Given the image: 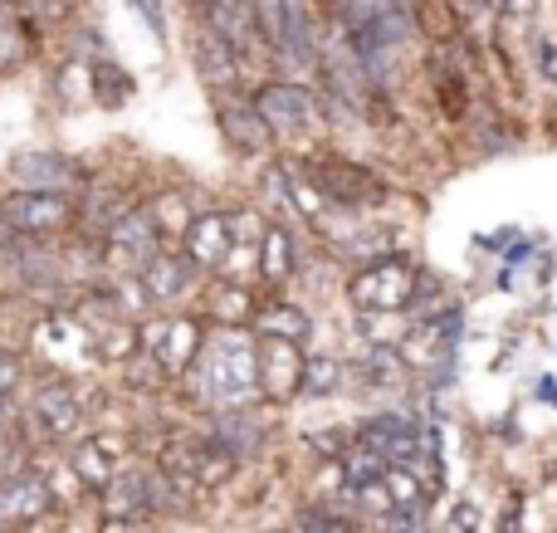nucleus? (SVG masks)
<instances>
[{"mask_svg":"<svg viewBox=\"0 0 557 533\" xmlns=\"http://www.w3.org/2000/svg\"><path fill=\"white\" fill-rule=\"evenodd\" d=\"M196 411H240L260 401V368H255V333L250 329H211L206 348L176 382Z\"/></svg>","mask_w":557,"mask_h":533,"instance_id":"nucleus-1","label":"nucleus"},{"mask_svg":"<svg viewBox=\"0 0 557 533\" xmlns=\"http://www.w3.org/2000/svg\"><path fill=\"white\" fill-rule=\"evenodd\" d=\"M288 162L313 186L327 211L372 215V211H382V206H392V196H396V186L386 182L376 166L357 162V157L337 152V147H313V152H298V157H288Z\"/></svg>","mask_w":557,"mask_h":533,"instance_id":"nucleus-2","label":"nucleus"},{"mask_svg":"<svg viewBox=\"0 0 557 533\" xmlns=\"http://www.w3.org/2000/svg\"><path fill=\"white\" fill-rule=\"evenodd\" d=\"M250 103L260 108L264 127H270L274 147H284L288 157L313 152L318 137L327 133V108L323 94L304 78H270V84L250 88Z\"/></svg>","mask_w":557,"mask_h":533,"instance_id":"nucleus-3","label":"nucleus"},{"mask_svg":"<svg viewBox=\"0 0 557 533\" xmlns=\"http://www.w3.org/2000/svg\"><path fill=\"white\" fill-rule=\"evenodd\" d=\"M416 280H421V260L411 250H392L376 260L347 270L343 299L352 309V319H376V313H406L411 309Z\"/></svg>","mask_w":557,"mask_h":533,"instance_id":"nucleus-4","label":"nucleus"},{"mask_svg":"<svg viewBox=\"0 0 557 533\" xmlns=\"http://www.w3.org/2000/svg\"><path fill=\"white\" fill-rule=\"evenodd\" d=\"M29 352H35V362L45 372H54V377H69V382H78L84 372L103 368V362H98L94 329H88V323L78 319L74 309L39 313L35 329H29Z\"/></svg>","mask_w":557,"mask_h":533,"instance_id":"nucleus-5","label":"nucleus"},{"mask_svg":"<svg viewBox=\"0 0 557 533\" xmlns=\"http://www.w3.org/2000/svg\"><path fill=\"white\" fill-rule=\"evenodd\" d=\"M137 329H143V358L176 387L186 377V368L196 362V352L206 348L211 323L196 309H157L147 319H137Z\"/></svg>","mask_w":557,"mask_h":533,"instance_id":"nucleus-6","label":"nucleus"},{"mask_svg":"<svg viewBox=\"0 0 557 533\" xmlns=\"http://www.w3.org/2000/svg\"><path fill=\"white\" fill-rule=\"evenodd\" d=\"M84 382H69V377H54V372H45V377L29 387L25 397V426H29V441H45V446H69V441L84 436L88 426V397Z\"/></svg>","mask_w":557,"mask_h":533,"instance_id":"nucleus-7","label":"nucleus"},{"mask_svg":"<svg viewBox=\"0 0 557 533\" xmlns=\"http://www.w3.org/2000/svg\"><path fill=\"white\" fill-rule=\"evenodd\" d=\"M0 225L20 240H69L78 231V196L54 191H5L0 196Z\"/></svg>","mask_w":557,"mask_h":533,"instance_id":"nucleus-8","label":"nucleus"},{"mask_svg":"<svg viewBox=\"0 0 557 533\" xmlns=\"http://www.w3.org/2000/svg\"><path fill=\"white\" fill-rule=\"evenodd\" d=\"M157 466H166V470H176V475L196 480L201 489H221L225 480L240 470V460H235L231 450L211 436V426H206V421H196L191 431H176V436L166 441L162 456H157Z\"/></svg>","mask_w":557,"mask_h":533,"instance_id":"nucleus-9","label":"nucleus"},{"mask_svg":"<svg viewBox=\"0 0 557 533\" xmlns=\"http://www.w3.org/2000/svg\"><path fill=\"white\" fill-rule=\"evenodd\" d=\"M94 166L74 152H59V147H25L5 162V182L20 191H54V196H84Z\"/></svg>","mask_w":557,"mask_h":533,"instance_id":"nucleus-10","label":"nucleus"},{"mask_svg":"<svg viewBox=\"0 0 557 533\" xmlns=\"http://www.w3.org/2000/svg\"><path fill=\"white\" fill-rule=\"evenodd\" d=\"M64 466L84 489L103 495V489L133 466V441H127V431H84L78 441H69Z\"/></svg>","mask_w":557,"mask_h":533,"instance_id":"nucleus-11","label":"nucleus"},{"mask_svg":"<svg viewBox=\"0 0 557 533\" xmlns=\"http://www.w3.org/2000/svg\"><path fill=\"white\" fill-rule=\"evenodd\" d=\"M98 245H103V274H113V280H133V274H143L147 264L166 250V235L157 231V221L147 215V206H137V211H127Z\"/></svg>","mask_w":557,"mask_h":533,"instance_id":"nucleus-12","label":"nucleus"},{"mask_svg":"<svg viewBox=\"0 0 557 533\" xmlns=\"http://www.w3.org/2000/svg\"><path fill=\"white\" fill-rule=\"evenodd\" d=\"M143 201H147V191H137V186L123 182V176H88L84 196H78V231L74 235L103 240V235L113 231L127 211H137Z\"/></svg>","mask_w":557,"mask_h":533,"instance_id":"nucleus-13","label":"nucleus"},{"mask_svg":"<svg viewBox=\"0 0 557 533\" xmlns=\"http://www.w3.org/2000/svg\"><path fill=\"white\" fill-rule=\"evenodd\" d=\"M133 280H137V289H143L147 309L157 313V309H182V303H191L196 294H201L206 274L196 270V264L186 260L176 245H166V250L157 255L143 274H133Z\"/></svg>","mask_w":557,"mask_h":533,"instance_id":"nucleus-14","label":"nucleus"},{"mask_svg":"<svg viewBox=\"0 0 557 533\" xmlns=\"http://www.w3.org/2000/svg\"><path fill=\"white\" fill-rule=\"evenodd\" d=\"M196 15H201V25L211 29L215 39H225V45H231L250 69H255V59L270 49V39H264L260 5H255V0H206Z\"/></svg>","mask_w":557,"mask_h":533,"instance_id":"nucleus-15","label":"nucleus"},{"mask_svg":"<svg viewBox=\"0 0 557 533\" xmlns=\"http://www.w3.org/2000/svg\"><path fill=\"white\" fill-rule=\"evenodd\" d=\"M352 436L367 450H376L386 466L421 470V421L406 417V411H372V417L352 421Z\"/></svg>","mask_w":557,"mask_h":533,"instance_id":"nucleus-16","label":"nucleus"},{"mask_svg":"<svg viewBox=\"0 0 557 533\" xmlns=\"http://www.w3.org/2000/svg\"><path fill=\"white\" fill-rule=\"evenodd\" d=\"M211 113H215V127H221V142L231 147L235 157L260 162V157L274 152V137H270V127H264L260 108L250 103V94H215Z\"/></svg>","mask_w":557,"mask_h":533,"instance_id":"nucleus-17","label":"nucleus"},{"mask_svg":"<svg viewBox=\"0 0 557 533\" xmlns=\"http://www.w3.org/2000/svg\"><path fill=\"white\" fill-rule=\"evenodd\" d=\"M304 343H278V338H255V368H260V401H294L298 382H304Z\"/></svg>","mask_w":557,"mask_h":533,"instance_id":"nucleus-18","label":"nucleus"},{"mask_svg":"<svg viewBox=\"0 0 557 533\" xmlns=\"http://www.w3.org/2000/svg\"><path fill=\"white\" fill-rule=\"evenodd\" d=\"M176 250L206 274V280H221L225 260H231V211H196V221L186 225V235L176 240Z\"/></svg>","mask_w":557,"mask_h":533,"instance_id":"nucleus-19","label":"nucleus"},{"mask_svg":"<svg viewBox=\"0 0 557 533\" xmlns=\"http://www.w3.org/2000/svg\"><path fill=\"white\" fill-rule=\"evenodd\" d=\"M54 485H49L45 470H20V475L0 480V524L10 529H25V524H39V519L54 509Z\"/></svg>","mask_w":557,"mask_h":533,"instance_id":"nucleus-20","label":"nucleus"},{"mask_svg":"<svg viewBox=\"0 0 557 533\" xmlns=\"http://www.w3.org/2000/svg\"><path fill=\"white\" fill-rule=\"evenodd\" d=\"M191 59H196V78L206 84V94H245V74H250V64H245L240 54H235L225 39H215L211 29H196L191 39Z\"/></svg>","mask_w":557,"mask_h":533,"instance_id":"nucleus-21","label":"nucleus"},{"mask_svg":"<svg viewBox=\"0 0 557 533\" xmlns=\"http://www.w3.org/2000/svg\"><path fill=\"white\" fill-rule=\"evenodd\" d=\"M255 309H260V299L245 280H206L201 294H196V313L211 329H250Z\"/></svg>","mask_w":557,"mask_h":533,"instance_id":"nucleus-22","label":"nucleus"},{"mask_svg":"<svg viewBox=\"0 0 557 533\" xmlns=\"http://www.w3.org/2000/svg\"><path fill=\"white\" fill-rule=\"evenodd\" d=\"M206 426H211V436L221 441L225 450H231L240 466H250L255 456H264V446H270L274 426L260 417L255 407H240V411H215V417H206Z\"/></svg>","mask_w":557,"mask_h":533,"instance_id":"nucleus-23","label":"nucleus"},{"mask_svg":"<svg viewBox=\"0 0 557 533\" xmlns=\"http://www.w3.org/2000/svg\"><path fill=\"white\" fill-rule=\"evenodd\" d=\"M250 333L255 338L304 343L308 348V338H313V313H308L298 299H288V294H270V299H260V309H255Z\"/></svg>","mask_w":557,"mask_h":533,"instance_id":"nucleus-24","label":"nucleus"},{"mask_svg":"<svg viewBox=\"0 0 557 533\" xmlns=\"http://www.w3.org/2000/svg\"><path fill=\"white\" fill-rule=\"evenodd\" d=\"M347 377L362 392H396L411 372H406L401 352L386 348V343H357V352L347 358Z\"/></svg>","mask_w":557,"mask_h":533,"instance_id":"nucleus-25","label":"nucleus"},{"mask_svg":"<svg viewBox=\"0 0 557 533\" xmlns=\"http://www.w3.org/2000/svg\"><path fill=\"white\" fill-rule=\"evenodd\" d=\"M255 280L270 284L274 294H284L298 280V240L288 231V221H270L260 240V264H255Z\"/></svg>","mask_w":557,"mask_h":533,"instance_id":"nucleus-26","label":"nucleus"},{"mask_svg":"<svg viewBox=\"0 0 557 533\" xmlns=\"http://www.w3.org/2000/svg\"><path fill=\"white\" fill-rule=\"evenodd\" d=\"M147 475H152V466H137L133 460V466L103 489V515L127 519V524H133V519H152L147 515Z\"/></svg>","mask_w":557,"mask_h":533,"instance_id":"nucleus-27","label":"nucleus"},{"mask_svg":"<svg viewBox=\"0 0 557 533\" xmlns=\"http://www.w3.org/2000/svg\"><path fill=\"white\" fill-rule=\"evenodd\" d=\"M352 387V377H347V358H337V352L318 348L304 358V382H298V397L308 401H327L337 397V392Z\"/></svg>","mask_w":557,"mask_h":533,"instance_id":"nucleus-28","label":"nucleus"},{"mask_svg":"<svg viewBox=\"0 0 557 533\" xmlns=\"http://www.w3.org/2000/svg\"><path fill=\"white\" fill-rule=\"evenodd\" d=\"M147 215H152L157 221V231L166 235V245H176L186 235V225L196 221V211H201V206L191 201V196L186 191H176V186H162V191H147Z\"/></svg>","mask_w":557,"mask_h":533,"instance_id":"nucleus-29","label":"nucleus"},{"mask_svg":"<svg viewBox=\"0 0 557 533\" xmlns=\"http://www.w3.org/2000/svg\"><path fill=\"white\" fill-rule=\"evenodd\" d=\"M133 94H137V84L117 59H94L88 64V103H98L103 113H117Z\"/></svg>","mask_w":557,"mask_h":533,"instance_id":"nucleus-30","label":"nucleus"},{"mask_svg":"<svg viewBox=\"0 0 557 533\" xmlns=\"http://www.w3.org/2000/svg\"><path fill=\"white\" fill-rule=\"evenodd\" d=\"M288 533H362V519H357L352 509H337L333 499H318V505L294 509Z\"/></svg>","mask_w":557,"mask_h":533,"instance_id":"nucleus-31","label":"nucleus"},{"mask_svg":"<svg viewBox=\"0 0 557 533\" xmlns=\"http://www.w3.org/2000/svg\"><path fill=\"white\" fill-rule=\"evenodd\" d=\"M29 29L15 20V10H0V74H10V69H20L29 59Z\"/></svg>","mask_w":557,"mask_h":533,"instance_id":"nucleus-32","label":"nucleus"},{"mask_svg":"<svg viewBox=\"0 0 557 533\" xmlns=\"http://www.w3.org/2000/svg\"><path fill=\"white\" fill-rule=\"evenodd\" d=\"M386 489H392L396 509H425V480L411 466H386Z\"/></svg>","mask_w":557,"mask_h":533,"instance_id":"nucleus-33","label":"nucleus"},{"mask_svg":"<svg viewBox=\"0 0 557 533\" xmlns=\"http://www.w3.org/2000/svg\"><path fill=\"white\" fill-rule=\"evenodd\" d=\"M29 382V362L20 348H10V343H0V401L20 397V387Z\"/></svg>","mask_w":557,"mask_h":533,"instance_id":"nucleus-34","label":"nucleus"},{"mask_svg":"<svg viewBox=\"0 0 557 533\" xmlns=\"http://www.w3.org/2000/svg\"><path fill=\"white\" fill-rule=\"evenodd\" d=\"M54 94L64 98V103H84L88 98V59H64V69L54 74Z\"/></svg>","mask_w":557,"mask_h":533,"instance_id":"nucleus-35","label":"nucleus"},{"mask_svg":"<svg viewBox=\"0 0 557 533\" xmlns=\"http://www.w3.org/2000/svg\"><path fill=\"white\" fill-rule=\"evenodd\" d=\"M304 441H308V446H313L323 460H343V456H347V446H352V426L333 421V426H323V431H308Z\"/></svg>","mask_w":557,"mask_h":533,"instance_id":"nucleus-36","label":"nucleus"},{"mask_svg":"<svg viewBox=\"0 0 557 533\" xmlns=\"http://www.w3.org/2000/svg\"><path fill=\"white\" fill-rule=\"evenodd\" d=\"M533 74L539 84L557 88V35H533Z\"/></svg>","mask_w":557,"mask_h":533,"instance_id":"nucleus-37","label":"nucleus"},{"mask_svg":"<svg viewBox=\"0 0 557 533\" xmlns=\"http://www.w3.org/2000/svg\"><path fill=\"white\" fill-rule=\"evenodd\" d=\"M425 323H431V329H435V338H441V343H450V348H460V333H465V309H460V303H445V309L441 313H435V319H425Z\"/></svg>","mask_w":557,"mask_h":533,"instance_id":"nucleus-38","label":"nucleus"},{"mask_svg":"<svg viewBox=\"0 0 557 533\" xmlns=\"http://www.w3.org/2000/svg\"><path fill=\"white\" fill-rule=\"evenodd\" d=\"M480 524H484V515L474 499H455L450 515H445V533H480Z\"/></svg>","mask_w":557,"mask_h":533,"instance_id":"nucleus-39","label":"nucleus"},{"mask_svg":"<svg viewBox=\"0 0 557 533\" xmlns=\"http://www.w3.org/2000/svg\"><path fill=\"white\" fill-rule=\"evenodd\" d=\"M450 5V15L460 20L465 29H474V20H499L494 15V0H445Z\"/></svg>","mask_w":557,"mask_h":533,"instance_id":"nucleus-40","label":"nucleus"},{"mask_svg":"<svg viewBox=\"0 0 557 533\" xmlns=\"http://www.w3.org/2000/svg\"><path fill=\"white\" fill-rule=\"evenodd\" d=\"M543 0H494V15L504 20V25H529L533 15H539Z\"/></svg>","mask_w":557,"mask_h":533,"instance_id":"nucleus-41","label":"nucleus"},{"mask_svg":"<svg viewBox=\"0 0 557 533\" xmlns=\"http://www.w3.org/2000/svg\"><path fill=\"white\" fill-rule=\"evenodd\" d=\"M127 5L143 15V25L152 29L157 39H166V5H162V0H127Z\"/></svg>","mask_w":557,"mask_h":533,"instance_id":"nucleus-42","label":"nucleus"},{"mask_svg":"<svg viewBox=\"0 0 557 533\" xmlns=\"http://www.w3.org/2000/svg\"><path fill=\"white\" fill-rule=\"evenodd\" d=\"M264 533H288V529H264Z\"/></svg>","mask_w":557,"mask_h":533,"instance_id":"nucleus-43","label":"nucleus"},{"mask_svg":"<svg viewBox=\"0 0 557 533\" xmlns=\"http://www.w3.org/2000/svg\"><path fill=\"white\" fill-rule=\"evenodd\" d=\"M191 5H196V10H201V5H206V0H191Z\"/></svg>","mask_w":557,"mask_h":533,"instance_id":"nucleus-44","label":"nucleus"}]
</instances>
